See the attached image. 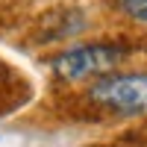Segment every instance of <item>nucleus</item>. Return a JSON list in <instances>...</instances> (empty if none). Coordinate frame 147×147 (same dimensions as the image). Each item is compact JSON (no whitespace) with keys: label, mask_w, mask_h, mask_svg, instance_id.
Instances as JSON below:
<instances>
[{"label":"nucleus","mask_w":147,"mask_h":147,"mask_svg":"<svg viewBox=\"0 0 147 147\" xmlns=\"http://www.w3.org/2000/svg\"><path fill=\"white\" fill-rule=\"evenodd\" d=\"M115 3H118V9L124 12L127 18L147 24V0H115Z\"/></svg>","instance_id":"obj_3"},{"label":"nucleus","mask_w":147,"mask_h":147,"mask_svg":"<svg viewBox=\"0 0 147 147\" xmlns=\"http://www.w3.org/2000/svg\"><path fill=\"white\" fill-rule=\"evenodd\" d=\"M88 100L112 115L136 118L147 112V74L144 71H121L106 74L88 88Z\"/></svg>","instance_id":"obj_2"},{"label":"nucleus","mask_w":147,"mask_h":147,"mask_svg":"<svg viewBox=\"0 0 147 147\" xmlns=\"http://www.w3.org/2000/svg\"><path fill=\"white\" fill-rule=\"evenodd\" d=\"M124 56H127V50L112 41L77 44V47L62 50L53 59V71L65 82H88V80H100L106 74H112Z\"/></svg>","instance_id":"obj_1"}]
</instances>
